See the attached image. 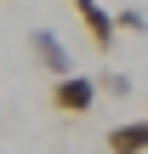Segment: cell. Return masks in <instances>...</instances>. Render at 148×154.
I'll return each mask as SVG.
<instances>
[{
	"label": "cell",
	"mask_w": 148,
	"mask_h": 154,
	"mask_svg": "<svg viewBox=\"0 0 148 154\" xmlns=\"http://www.w3.org/2000/svg\"><path fill=\"white\" fill-rule=\"evenodd\" d=\"M29 51H34L40 74H51V80L74 74V57H68V46H63V34H57V29H34V34H29Z\"/></svg>",
	"instance_id": "obj_1"
},
{
	"label": "cell",
	"mask_w": 148,
	"mask_h": 154,
	"mask_svg": "<svg viewBox=\"0 0 148 154\" xmlns=\"http://www.w3.org/2000/svg\"><path fill=\"white\" fill-rule=\"evenodd\" d=\"M91 80H97V97H103V91H108V97H131V80H125V74H91Z\"/></svg>",
	"instance_id": "obj_5"
},
{
	"label": "cell",
	"mask_w": 148,
	"mask_h": 154,
	"mask_svg": "<svg viewBox=\"0 0 148 154\" xmlns=\"http://www.w3.org/2000/svg\"><path fill=\"white\" fill-rule=\"evenodd\" d=\"M91 103H97V80H91V74H63V80H51V109H57V114H91Z\"/></svg>",
	"instance_id": "obj_2"
},
{
	"label": "cell",
	"mask_w": 148,
	"mask_h": 154,
	"mask_svg": "<svg viewBox=\"0 0 148 154\" xmlns=\"http://www.w3.org/2000/svg\"><path fill=\"white\" fill-rule=\"evenodd\" d=\"M108 154H148V114L108 126Z\"/></svg>",
	"instance_id": "obj_4"
},
{
	"label": "cell",
	"mask_w": 148,
	"mask_h": 154,
	"mask_svg": "<svg viewBox=\"0 0 148 154\" xmlns=\"http://www.w3.org/2000/svg\"><path fill=\"white\" fill-rule=\"evenodd\" d=\"M114 29H131V34H148V17L137 11V6H125V11L114 17Z\"/></svg>",
	"instance_id": "obj_6"
},
{
	"label": "cell",
	"mask_w": 148,
	"mask_h": 154,
	"mask_svg": "<svg viewBox=\"0 0 148 154\" xmlns=\"http://www.w3.org/2000/svg\"><path fill=\"white\" fill-rule=\"evenodd\" d=\"M68 6H74V17H80L86 40H91L97 51H114V40H120V29H114V11H103L97 0H68Z\"/></svg>",
	"instance_id": "obj_3"
}]
</instances>
